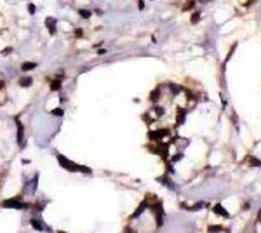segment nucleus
Wrapping results in <instances>:
<instances>
[{
	"instance_id": "nucleus-1",
	"label": "nucleus",
	"mask_w": 261,
	"mask_h": 233,
	"mask_svg": "<svg viewBox=\"0 0 261 233\" xmlns=\"http://www.w3.org/2000/svg\"><path fill=\"white\" fill-rule=\"evenodd\" d=\"M56 159H58L59 165H61V167L65 169V171H70V172H79V164H75L73 160L66 159L65 155H61V153H56Z\"/></svg>"
},
{
	"instance_id": "nucleus-2",
	"label": "nucleus",
	"mask_w": 261,
	"mask_h": 233,
	"mask_svg": "<svg viewBox=\"0 0 261 233\" xmlns=\"http://www.w3.org/2000/svg\"><path fill=\"white\" fill-rule=\"evenodd\" d=\"M2 207H5V209H19V211H23V209H28V204L21 202V197H14V198H7V200H4L2 202Z\"/></svg>"
},
{
	"instance_id": "nucleus-3",
	"label": "nucleus",
	"mask_w": 261,
	"mask_h": 233,
	"mask_svg": "<svg viewBox=\"0 0 261 233\" xmlns=\"http://www.w3.org/2000/svg\"><path fill=\"white\" fill-rule=\"evenodd\" d=\"M150 209H151V212H155V216H157V226H162V224H164V209H162V202L159 200L155 205L151 204Z\"/></svg>"
},
{
	"instance_id": "nucleus-4",
	"label": "nucleus",
	"mask_w": 261,
	"mask_h": 233,
	"mask_svg": "<svg viewBox=\"0 0 261 233\" xmlns=\"http://www.w3.org/2000/svg\"><path fill=\"white\" fill-rule=\"evenodd\" d=\"M164 136H169V129H160V131H150L148 132V139L153 143H160V139Z\"/></svg>"
},
{
	"instance_id": "nucleus-5",
	"label": "nucleus",
	"mask_w": 261,
	"mask_h": 233,
	"mask_svg": "<svg viewBox=\"0 0 261 233\" xmlns=\"http://www.w3.org/2000/svg\"><path fill=\"white\" fill-rule=\"evenodd\" d=\"M16 125H18V143L19 146L25 145V125L19 122V119H16Z\"/></svg>"
},
{
	"instance_id": "nucleus-6",
	"label": "nucleus",
	"mask_w": 261,
	"mask_h": 233,
	"mask_svg": "<svg viewBox=\"0 0 261 233\" xmlns=\"http://www.w3.org/2000/svg\"><path fill=\"white\" fill-rule=\"evenodd\" d=\"M30 223H31V226H33L37 231H49V228L44 224V221H42V219H37V217H33Z\"/></svg>"
},
{
	"instance_id": "nucleus-7",
	"label": "nucleus",
	"mask_w": 261,
	"mask_h": 233,
	"mask_svg": "<svg viewBox=\"0 0 261 233\" xmlns=\"http://www.w3.org/2000/svg\"><path fill=\"white\" fill-rule=\"evenodd\" d=\"M56 18H51V16H49V18H45V26L49 28V33H51V35H56Z\"/></svg>"
},
{
	"instance_id": "nucleus-8",
	"label": "nucleus",
	"mask_w": 261,
	"mask_h": 233,
	"mask_svg": "<svg viewBox=\"0 0 261 233\" xmlns=\"http://www.w3.org/2000/svg\"><path fill=\"white\" fill-rule=\"evenodd\" d=\"M148 205H150V204H148V200H143V202L139 204V207L136 209V212L133 214V217H137V216H141V214H143V211H145V209H146Z\"/></svg>"
},
{
	"instance_id": "nucleus-9",
	"label": "nucleus",
	"mask_w": 261,
	"mask_h": 233,
	"mask_svg": "<svg viewBox=\"0 0 261 233\" xmlns=\"http://www.w3.org/2000/svg\"><path fill=\"white\" fill-rule=\"evenodd\" d=\"M37 63H33V61H26V63H23L21 65V71H30V70H35L37 68Z\"/></svg>"
},
{
	"instance_id": "nucleus-10",
	"label": "nucleus",
	"mask_w": 261,
	"mask_h": 233,
	"mask_svg": "<svg viewBox=\"0 0 261 233\" xmlns=\"http://www.w3.org/2000/svg\"><path fill=\"white\" fill-rule=\"evenodd\" d=\"M51 91H54V92L61 91V78H54L52 82H51Z\"/></svg>"
},
{
	"instance_id": "nucleus-11",
	"label": "nucleus",
	"mask_w": 261,
	"mask_h": 233,
	"mask_svg": "<svg viewBox=\"0 0 261 233\" xmlns=\"http://www.w3.org/2000/svg\"><path fill=\"white\" fill-rule=\"evenodd\" d=\"M31 84H33V78H31V77H23V78L19 80V85H21V87H30Z\"/></svg>"
},
{
	"instance_id": "nucleus-12",
	"label": "nucleus",
	"mask_w": 261,
	"mask_h": 233,
	"mask_svg": "<svg viewBox=\"0 0 261 233\" xmlns=\"http://www.w3.org/2000/svg\"><path fill=\"white\" fill-rule=\"evenodd\" d=\"M214 212H216V214H219V216H225V217H228V216H230L221 205H219V204H218V205H214Z\"/></svg>"
},
{
	"instance_id": "nucleus-13",
	"label": "nucleus",
	"mask_w": 261,
	"mask_h": 233,
	"mask_svg": "<svg viewBox=\"0 0 261 233\" xmlns=\"http://www.w3.org/2000/svg\"><path fill=\"white\" fill-rule=\"evenodd\" d=\"M159 96H160V87H157L155 91H151V94H150V99L151 101H159Z\"/></svg>"
},
{
	"instance_id": "nucleus-14",
	"label": "nucleus",
	"mask_w": 261,
	"mask_h": 233,
	"mask_svg": "<svg viewBox=\"0 0 261 233\" xmlns=\"http://www.w3.org/2000/svg\"><path fill=\"white\" fill-rule=\"evenodd\" d=\"M185 115H186V110H183V108H178V123H183V120H185Z\"/></svg>"
},
{
	"instance_id": "nucleus-15",
	"label": "nucleus",
	"mask_w": 261,
	"mask_h": 233,
	"mask_svg": "<svg viewBox=\"0 0 261 233\" xmlns=\"http://www.w3.org/2000/svg\"><path fill=\"white\" fill-rule=\"evenodd\" d=\"M195 7V0H188L185 5H183V11H191Z\"/></svg>"
},
{
	"instance_id": "nucleus-16",
	"label": "nucleus",
	"mask_w": 261,
	"mask_h": 233,
	"mask_svg": "<svg viewBox=\"0 0 261 233\" xmlns=\"http://www.w3.org/2000/svg\"><path fill=\"white\" fill-rule=\"evenodd\" d=\"M79 14H80V18H84V19H89V18H91V11H87V9H80Z\"/></svg>"
},
{
	"instance_id": "nucleus-17",
	"label": "nucleus",
	"mask_w": 261,
	"mask_h": 233,
	"mask_svg": "<svg viewBox=\"0 0 261 233\" xmlns=\"http://www.w3.org/2000/svg\"><path fill=\"white\" fill-rule=\"evenodd\" d=\"M190 21H191V25H195V23H199V21H200V12H193V14H191Z\"/></svg>"
},
{
	"instance_id": "nucleus-18",
	"label": "nucleus",
	"mask_w": 261,
	"mask_h": 233,
	"mask_svg": "<svg viewBox=\"0 0 261 233\" xmlns=\"http://www.w3.org/2000/svg\"><path fill=\"white\" fill-rule=\"evenodd\" d=\"M169 87H171V91H173L174 94H178V92H181L183 91V87H179V85H174V84H167Z\"/></svg>"
},
{
	"instance_id": "nucleus-19",
	"label": "nucleus",
	"mask_w": 261,
	"mask_h": 233,
	"mask_svg": "<svg viewBox=\"0 0 261 233\" xmlns=\"http://www.w3.org/2000/svg\"><path fill=\"white\" fill-rule=\"evenodd\" d=\"M160 183H162V185H165V186H169V188H174L173 186V183H169V177H160Z\"/></svg>"
},
{
	"instance_id": "nucleus-20",
	"label": "nucleus",
	"mask_w": 261,
	"mask_h": 233,
	"mask_svg": "<svg viewBox=\"0 0 261 233\" xmlns=\"http://www.w3.org/2000/svg\"><path fill=\"white\" fill-rule=\"evenodd\" d=\"M249 164H252V165H256V167H259V165H261V162H259V160H256V159H254V157H249Z\"/></svg>"
},
{
	"instance_id": "nucleus-21",
	"label": "nucleus",
	"mask_w": 261,
	"mask_h": 233,
	"mask_svg": "<svg viewBox=\"0 0 261 233\" xmlns=\"http://www.w3.org/2000/svg\"><path fill=\"white\" fill-rule=\"evenodd\" d=\"M63 113H65L63 108H54L52 110V115H56V117H63Z\"/></svg>"
},
{
	"instance_id": "nucleus-22",
	"label": "nucleus",
	"mask_w": 261,
	"mask_h": 233,
	"mask_svg": "<svg viewBox=\"0 0 261 233\" xmlns=\"http://www.w3.org/2000/svg\"><path fill=\"white\" fill-rule=\"evenodd\" d=\"M79 172H85V174H91L92 171H91L89 167H85V165H79Z\"/></svg>"
},
{
	"instance_id": "nucleus-23",
	"label": "nucleus",
	"mask_w": 261,
	"mask_h": 233,
	"mask_svg": "<svg viewBox=\"0 0 261 233\" xmlns=\"http://www.w3.org/2000/svg\"><path fill=\"white\" fill-rule=\"evenodd\" d=\"M75 37H77V38H82V37H84V31L80 30V28H77V30H75Z\"/></svg>"
},
{
	"instance_id": "nucleus-24",
	"label": "nucleus",
	"mask_w": 261,
	"mask_h": 233,
	"mask_svg": "<svg viewBox=\"0 0 261 233\" xmlns=\"http://www.w3.org/2000/svg\"><path fill=\"white\" fill-rule=\"evenodd\" d=\"M155 111H157V117H162V115H164V108H160V106H157Z\"/></svg>"
},
{
	"instance_id": "nucleus-25",
	"label": "nucleus",
	"mask_w": 261,
	"mask_h": 233,
	"mask_svg": "<svg viewBox=\"0 0 261 233\" xmlns=\"http://www.w3.org/2000/svg\"><path fill=\"white\" fill-rule=\"evenodd\" d=\"M219 230H223L221 226H209V231H219Z\"/></svg>"
},
{
	"instance_id": "nucleus-26",
	"label": "nucleus",
	"mask_w": 261,
	"mask_h": 233,
	"mask_svg": "<svg viewBox=\"0 0 261 233\" xmlns=\"http://www.w3.org/2000/svg\"><path fill=\"white\" fill-rule=\"evenodd\" d=\"M28 11H30V12L33 14V12L37 11V9H35V5H33V4H30V5H28Z\"/></svg>"
},
{
	"instance_id": "nucleus-27",
	"label": "nucleus",
	"mask_w": 261,
	"mask_h": 233,
	"mask_svg": "<svg viewBox=\"0 0 261 233\" xmlns=\"http://www.w3.org/2000/svg\"><path fill=\"white\" fill-rule=\"evenodd\" d=\"M11 52H12V47H7V49L2 51V54H11Z\"/></svg>"
},
{
	"instance_id": "nucleus-28",
	"label": "nucleus",
	"mask_w": 261,
	"mask_h": 233,
	"mask_svg": "<svg viewBox=\"0 0 261 233\" xmlns=\"http://www.w3.org/2000/svg\"><path fill=\"white\" fill-rule=\"evenodd\" d=\"M137 7H139V9H143V7H145V2H143V0H137Z\"/></svg>"
},
{
	"instance_id": "nucleus-29",
	"label": "nucleus",
	"mask_w": 261,
	"mask_h": 233,
	"mask_svg": "<svg viewBox=\"0 0 261 233\" xmlns=\"http://www.w3.org/2000/svg\"><path fill=\"white\" fill-rule=\"evenodd\" d=\"M4 87H5V82H4V80H0V91H2Z\"/></svg>"
},
{
	"instance_id": "nucleus-30",
	"label": "nucleus",
	"mask_w": 261,
	"mask_h": 233,
	"mask_svg": "<svg viewBox=\"0 0 261 233\" xmlns=\"http://www.w3.org/2000/svg\"><path fill=\"white\" fill-rule=\"evenodd\" d=\"M125 233H136V231H133V230H129V228H127V230H125Z\"/></svg>"
},
{
	"instance_id": "nucleus-31",
	"label": "nucleus",
	"mask_w": 261,
	"mask_h": 233,
	"mask_svg": "<svg viewBox=\"0 0 261 233\" xmlns=\"http://www.w3.org/2000/svg\"><path fill=\"white\" fill-rule=\"evenodd\" d=\"M58 233H66V231H58Z\"/></svg>"
}]
</instances>
